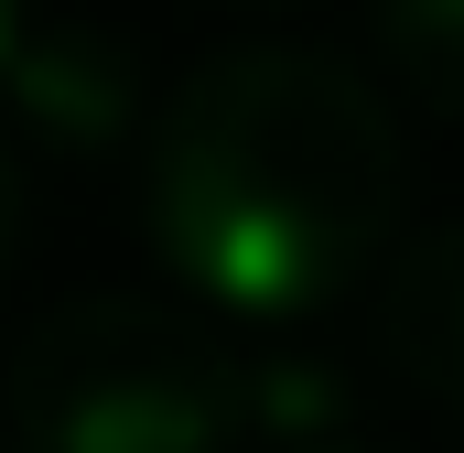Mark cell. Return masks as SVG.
I'll return each mask as SVG.
<instances>
[{
    "mask_svg": "<svg viewBox=\"0 0 464 453\" xmlns=\"http://www.w3.org/2000/svg\"><path fill=\"white\" fill-rule=\"evenodd\" d=\"M140 217L195 313L292 335L346 303L400 226V119L314 43H227L151 109Z\"/></svg>",
    "mask_w": 464,
    "mask_h": 453,
    "instance_id": "obj_1",
    "label": "cell"
},
{
    "mask_svg": "<svg viewBox=\"0 0 464 453\" xmlns=\"http://www.w3.org/2000/svg\"><path fill=\"white\" fill-rule=\"evenodd\" d=\"M11 443L22 453H237L248 432V356L217 313L173 303H54L11 345Z\"/></svg>",
    "mask_w": 464,
    "mask_h": 453,
    "instance_id": "obj_2",
    "label": "cell"
},
{
    "mask_svg": "<svg viewBox=\"0 0 464 453\" xmlns=\"http://www.w3.org/2000/svg\"><path fill=\"white\" fill-rule=\"evenodd\" d=\"M0 98L22 119V140H44V151H119L151 119V76L119 33H76V22L33 33L22 22V43L0 65Z\"/></svg>",
    "mask_w": 464,
    "mask_h": 453,
    "instance_id": "obj_3",
    "label": "cell"
},
{
    "mask_svg": "<svg viewBox=\"0 0 464 453\" xmlns=\"http://www.w3.org/2000/svg\"><path fill=\"white\" fill-rule=\"evenodd\" d=\"M378 367L421 410L464 421V217L421 226L389 259V281H378Z\"/></svg>",
    "mask_w": 464,
    "mask_h": 453,
    "instance_id": "obj_4",
    "label": "cell"
},
{
    "mask_svg": "<svg viewBox=\"0 0 464 453\" xmlns=\"http://www.w3.org/2000/svg\"><path fill=\"white\" fill-rule=\"evenodd\" d=\"M378 54L421 109L464 119V0H378Z\"/></svg>",
    "mask_w": 464,
    "mask_h": 453,
    "instance_id": "obj_5",
    "label": "cell"
},
{
    "mask_svg": "<svg viewBox=\"0 0 464 453\" xmlns=\"http://www.w3.org/2000/svg\"><path fill=\"white\" fill-rule=\"evenodd\" d=\"M248 432L270 453L292 443H324V432H346V367H324V356H248Z\"/></svg>",
    "mask_w": 464,
    "mask_h": 453,
    "instance_id": "obj_6",
    "label": "cell"
},
{
    "mask_svg": "<svg viewBox=\"0 0 464 453\" xmlns=\"http://www.w3.org/2000/svg\"><path fill=\"white\" fill-rule=\"evenodd\" d=\"M11 248H22V162L0 140V270H11Z\"/></svg>",
    "mask_w": 464,
    "mask_h": 453,
    "instance_id": "obj_7",
    "label": "cell"
},
{
    "mask_svg": "<svg viewBox=\"0 0 464 453\" xmlns=\"http://www.w3.org/2000/svg\"><path fill=\"white\" fill-rule=\"evenodd\" d=\"M11 43H22V0H0V65H11Z\"/></svg>",
    "mask_w": 464,
    "mask_h": 453,
    "instance_id": "obj_8",
    "label": "cell"
},
{
    "mask_svg": "<svg viewBox=\"0 0 464 453\" xmlns=\"http://www.w3.org/2000/svg\"><path fill=\"white\" fill-rule=\"evenodd\" d=\"M292 453H367V443H346V432H324V443H292Z\"/></svg>",
    "mask_w": 464,
    "mask_h": 453,
    "instance_id": "obj_9",
    "label": "cell"
}]
</instances>
